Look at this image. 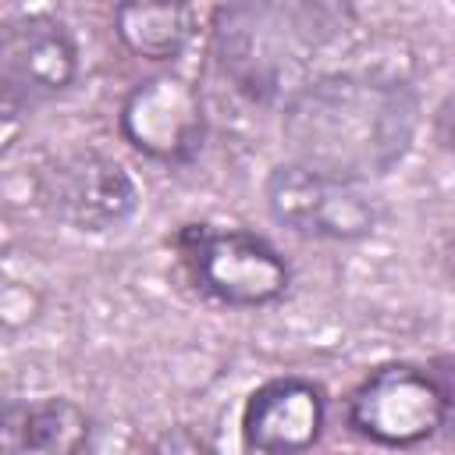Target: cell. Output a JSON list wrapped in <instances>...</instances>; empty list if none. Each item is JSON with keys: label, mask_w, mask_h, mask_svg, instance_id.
Listing matches in <instances>:
<instances>
[{"label": "cell", "mask_w": 455, "mask_h": 455, "mask_svg": "<svg viewBox=\"0 0 455 455\" xmlns=\"http://www.w3.org/2000/svg\"><path fill=\"white\" fill-rule=\"evenodd\" d=\"M114 32L135 57L171 60L199 32V11L188 4H121Z\"/></svg>", "instance_id": "10"}, {"label": "cell", "mask_w": 455, "mask_h": 455, "mask_svg": "<svg viewBox=\"0 0 455 455\" xmlns=\"http://www.w3.org/2000/svg\"><path fill=\"white\" fill-rule=\"evenodd\" d=\"M78 78V43L50 14L0 18V100L43 103Z\"/></svg>", "instance_id": "5"}, {"label": "cell", "mask_w": 455, "mask_h": 455, "mask_svg": "<svg viewBox=\"0 0 455 455\" xmlns=\"http://www.w3.org/2000/svg\"><path fill=\"white\" fill-rule=\"evenodd\" d=\"M124 139L153 160H185L203 139V100L188 78L156 75L121 103Z\"/></svg>", "instance_id": "7"}, {"label": "cell", "mask_w": 455, "mask_h": 455, "mask_svg": "<svg viewBox=\"0 0 455 455\" xmlns=\"http://www.w3.org/2000/svg\"><path fill=\"white\" fill-rule=\"evenodd\" d=\"M448 419V387L423 366L391 363L373 370L348 398V427L384 448L430 441Z\"/></svg>", "instance_id": "4"}, {"label": "cell", "mask_w": 455, "mask_h": 455, "mask_svg": "<svg viewBox=\"0 0 455 455\" xmlns=\"http://www.w3.org/2000/svg\"><path fill=\"white\" fill-rule=\"evenodd\" d=\"M92 423L68 398L0 402V455H85Z\"/></svg>", "instance_id": "9"}, {"label": "cell", "mask_w": 455, "mask_h": 455, "mask_svg": "<svg viewBox=\"0 0 455 455\" xmlns=\"http://www.w3.org/2000/svg\"><path fill=\"white\" fill-rule=\"evenodd\" d=\"M43 203L75 231H110L139 206L135 178L103 153L60 156L43 174Z\"/></svg>", "instance_id": "6"}, {"label": "cell", "mask_w": 455, "mask_h": 455, "mask_svg": "<svg viewBox=\"0 0 455 455\" xmlns=\"http://www.w3.org/2000/svg\"><path fill=\"white\" fill-rule=\"evenodd\" d=\"M416 103L395 82L323 78L295 96L284 135L306 167L363 181L384 174L409 149Z\"/></svg>", "instance_id": "1"}, {"label": "cell", "mask_w": 455, "mask_h": 455, "mask_svg": "<svg viewBox=\"0 0 455 455\" xmlns=\"http://www.w3.org/2000/svg\"><path fill=\"white\" fill-rule=\"evenodd\" d=\"M174 245L192 284L220 306H270L291 284L288 259L252 231L188 224L178 231Z\"/></svg>", "instance_id": "2"}, {"label": "cell", "mask_w": 455, "mask_h": 455, "mask_svg": "<svg viewBox=\"0 0 455 455\" xmlns=\"http://www.w3.org/2000/svg\"><path fill=\"white\" fill-rule=\"evenodd\" d=\"M263 192L270 217L302 238L355 242L373 235L384 217L380 199L363 181L338 178L306 164L274 167Z\"/></svg>", "instance_id": "3"}, {"label": "cell", "mask_w": 455, "mask_h": 455, "mask_svg": "<svg viewBox=\"0 0 455 455\" xmlns=\"http://www.w3.org/2000/svg\"><path fill=\"white\" fill-rule=\"evenodd\" d=\"M327 423V398L306 377L256 387L242 409V455H306Z\"/></svg>", "instance_id": "8"}]
</instances>
